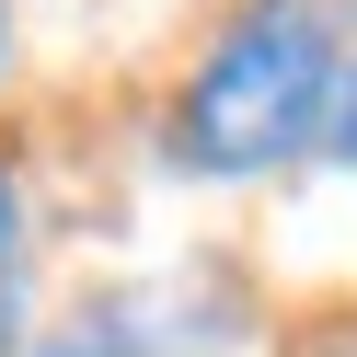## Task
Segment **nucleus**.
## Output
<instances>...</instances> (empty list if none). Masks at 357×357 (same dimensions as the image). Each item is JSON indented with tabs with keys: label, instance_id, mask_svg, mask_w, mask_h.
<instances>
[{
	"label": "nucleus",
	"instance_id": "nucleus-2",
	"mask_svg": "<svg viewBox=\"0 0 357 357\" xmlns=\"http://www.w3.org/2000/svg\"><path fill=\"white\" fill-rule=\"evenodd\" d=\"M219 346H231V311L208 277H127L35 323L24 357H219Z\"/></svg>",
	"mask_w": 357,
	"mask_h": 357
},
{
	"label": "nucleus",
	"instance_id": "nucleus-5",
	"mask_svg": "<svg viewBox=\"0 0 357 357\" xmlns=\"http://www.w3.org/2000/svg\"><path fill=\"white\" fill-rule=\"evenodd\" d=\"M12 47H24V35H12V0H0V93H12Z\"/></svg>",
	"mask_w": 357,
	"mask_h": 357
},
{
	"label": "nucleus",
	"instance_id": "nucleus-3",
	"mask_svg": "<svg viewBox=\"0 0 357 357\" xmlns=\"http://www.w3.org/2000/svg\"><path fill=\"white\" fill-rule=\"evenodd\" d=\"M35 346V185L24 162H0V357Z\"/></svg>",
	"mask_w": 357,
	"mask_h": 357
},
{
	"label": "nucleus",
	"instance_id": "nucleus-1",
	"mask_svg": "<svg viewBox=\"0 0 357 357\" xmlns=\"http://www.w3.org/2000/svg\"><path fill=\"white\" fill-rule=\"evenodd\" d=\"M346 24L357 0H219V24L196 35L162 104V139H150L162 173L173 185H277V173L323 162Z\"/></svg>",
	"mask_w": 357,
	"mask_h": 357
},
{
	"label": "nucleus",
	"instance_id": "nucleus-4",
	"mask_svg": "<svg viewBox=\"0 0 357 357\" xmlns=\"http://www.w3.org/2000/svg\"><path fill=\"white\" fill-rule=\"evenodd\" d=\"M323 173L357 185V24H346V70H334V116H323Z\"/></svg>",
	"mask_w": 357,
	"mask_h": 357
}]
</instances>
